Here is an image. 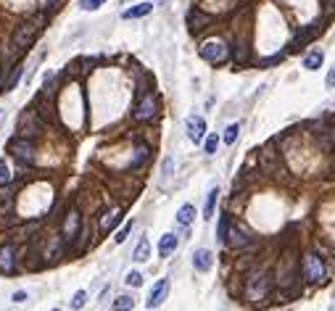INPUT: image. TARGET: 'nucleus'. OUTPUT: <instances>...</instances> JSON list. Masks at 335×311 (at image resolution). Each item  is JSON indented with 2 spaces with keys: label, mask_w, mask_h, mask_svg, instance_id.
<instances>
[{
  "label": "nucleus",
  "mask_w": 335,
  "mask_h": 311,
  "mask_svg": "<svg viewBox=\"0 0 335 311\" xmlns=\"http://www.w3.org/2000/svg\"><path fill=\"white\" fill-rule=\"evenodd\" d=\"M85 301H87V293H85V290H77V293H74V298H71V308H82Z\"/></svg>",
  "instance_id": "c756f323"
},
{
  "label": "nucleus",
  "mask_w": 335,
  "mask_h": 311,
  "mask_svg": "<svg viewBox=\"0 0 335 311\" xmlns=\"http://www.w3.org/2000/svg\"><path fill=\"white\" fill-rule=\"evenodd\" d=\"M177 245H179L177 235H172V232H166V235H161V243H159V253L166 258V256H172V253L177 251Z\"/></svg>",
  "instance_id": "4468645a"
},
{
  "label": "nucleus",
  "mask_w": 335,
  "mask_h": 311,
  "mask_svg": "<svg viewBox=\"0 0 335 311\" xmlns=\"http://www.w3.org/2000/svg\"><path fill=\"white\" fill-rule=\"evenodd\" d=\"M45 6H48V8H53V6H56V0H45Z\"/></svg>",
  "instance_id": "72a5a7b5"
},
{
  "label": "nucleus",
  "mask_w": 335,
  "mask_h": 311,
  "mask_svg": "<svg viewBox=\"0 0 335 311\" xmlns=\"http://www.w3.org/2000/svg\"><path fill=\"white\" fill-rule=\"evenodd\" d=\"M248 243H251V240H248L246 235H240L238 229H233V240H230V245H233V248H243V245H248Z\"/></svg>",
  "instance_id": "bb28decb"
},
{
  "label": "nucleus",
  "mask_w": 335,
  "mask_h": 311,
  "mask_svg": "<svg viewBox=\"0 0 335 311\" xmlns=\"http://www.w3.org/2000/svg\"><path fill=\"white\" fill-rule=\"evenodd\" d=\"M3 119H6V111L0 108V127H3Z\"/></svg>",
  "instance_id": "473e14b6"
},
{
  "label": "nucleus",
  "mask_w": 335,
  "mask_h": 311,
  "mask_svg": "<svg viewBox=\"0 0 335 311\" xmlns=\"http://www.w3.org/2000/svg\"><path fill=\"white\" fill-rule=\"evenodd\" d=\"M121 219V209H109L100 214V222H98V232L100 235H109V229H114Z\"/></svg>",
  "instance_id": "9d476101"
},
{
  "label": "nucleus",
  "mask_w": 335,
  "mask_h": 311,
  "mask_svg": "<svg viewBox=\"0 0 335 311\" xmlns=\"http://www.w3.org/2000/svg\"><path fill=\"white\" fill-rule=\"evenodd\" d=\"M201 58H206L209 64H224L230 58V48L222 40H206L201 45Z\"/></svg>",
  "instance_id": "39448f33"
},
{
  "label": "nucleus",
  "mask_w": 335,
  "mask_h": 311,
  "mask_svg": "<svg viewBox=\"0 0 335 311\" xmlns=\"http://www.w3.org/2000/svg\"><path fill=\"white\" fill-rule=\"evenodd\" d=\"M322 61H325L322 50H312L309 56H303V69H309V71H317L319 66H322Z\"/></svg>",
  "instance_id": "f3484780"
},
{
  "label": "nucleus",
  "mask_w": 335,
  "mask_h": 311,
  "mask_svg": "<svg viewBox=\"0 0 335 311\" xmlns=\"http://www.w3.org/2000/svg\"><path fill=\"white\" fill-rule=\"evenodd\" d=\"M29 298V295L24 293V290H16V293H13V303H24Z\"/></svg>",
  "instance_id": "7c9ffc66"
},
{
  "label": "nucleus",
  "mask_w": 335,
  "mask_h": 311,
  "mask_svg": "<svg viewBox=\"0 0 335 311\" xmlns=\"http://www.w3.org/2000/svg\"><path fill=\"white\" fill-rule=\"evenodd\" d=\"M325 82H327V87H335V66L327 71V80H325Z\"/></svg>",
  "instance_id": "2f4dec72"
},
{
  "label": "nucleus",
  "mask_w": 335,
  "mask_h": 311,
  "mask_svg": "<svg viewBox=\"0 0 335 311\" xmlns=\"http://www.w3.org/2000/svg\"><path fill=\"white\" fill-rule=\"evenodd\" d=\"M148 153H150V148H148L145 143H140V145H138V150H135V159H132V161H130V166H127L130 172H135V169H140V166L148 161Z\"/></svg>",
  "instance_id": "dca6fc26"
},
{
  "label": "nucleus",
  "mask_w": 335,
  "mask_h": 311,
  "mask_svg": "<svg viewBox=\"0 0 335 311\" xmlns=\"http://www.w3.org/2000/svg\"><path fill=\"white\" fill-rule=\"evenodd\" d=\"M217 198H219V188H211V190H209V195H206V206H203V216H206V219H211V216H214Z\"/></svg>",
  "instance_id": "a211bd4d"
},
{
  "label": "nucleus",
  "mask_w": 335,
  "mask_h": 311,
  "mask_svg": "<svg viewBox=\"0 0 335 311\" xmlns=\"http://www.w3.org/2000/svg\"><path fill=\"white\" fill-rule=\"evenodd\" d=\"M13 269H16V264H13V245L6 243V245H0V272L13 274Z\"/></svg>",
  "instance_id": "f8f14e48"
},
{
  "label": "nucleus",
  "mask_w": 335,
  "mask_h": 311,
  "mask_svg": "<svg viewBox=\"0 0 335 311\" xmlns=\"http://www.w3.org/2000/svg\"><path fill=\"white\" fill-rule=\"evenodd\" d=\"M130 232H132V222H130V224H124V227H121V229L116 232V238H114V243H116V245H121V243H124V240H127V235H130Z\"/></svg>",
  "instance_id": "c85d7f7f"
},
{
  "label": "nucleus",
  "mask_w": 335,
  "mask_h": 311,
  "mask_svg": "<svg viewBox=\"0 0 335 311\" xmlns=\"http://www.w3.org/2000/svg\"><path fill=\"white\" fill-rule=\"evenodd\" d=\"M80 227H82V216H80L77 209H71V211L66 214V219H64V227H61V232H64V238L71 243L74 238L80 235Z\"/></svg>",
  "instance_id": "6e6552de"
},
{
  "label": "nucleus",
  "mask_w": 335,
  "mask_h": 311,
  "mask_svg": "<svg viewBox=\"0 0 335 311\" xmlns=\"http://www.w3.org/2000/svg\"><path fill=\"white\" fill-rule=\"evenodd\" d=\"M148 253H150V245H148V238H140V243H138V248H135V253H132V258H135V261H148Z\"/></svg>",
  "instance_id": "aec40b11"
},
{
  "label": "nucleus",
  "mask_w": 335,
  "mask_h": 311,
  "mask_svg": "<svg viewBox=\"0 0 335 311\" xmlns=\"http://www.w3.org/2000/svg\"><path fill=\"white\" fill-rule=\"evenodd\" d=\"M193 267H195V272H209L214 267V253H211L209 248H198L193 253Z\"/></svg>",
  "instance_id": "9b49d317"
},
{
  "label": "nucleus",
  "mask_w": 335,
  "mask_h": 311,
  "mask_svg": "<svg viewBox=\"0 0 335 311\" xmlns=\"http://www.w3.org/2000/svg\"><path fill=\"white\" fill-rule=\"evenodd\" d=\"M132 306H135V301L130 298V295H119L111 308H114V311H132Z\"/></svg>",
  "instance_id": "4be33fe9"
},
{
  "label": "nucleus",
  "mask_w": 335,
  "mask_h": 311,
  "mask_svg": "<svg viewBox=\"0 0 335 311\" xmlns=\"http://www.w3.org/2000/svg\"><path fill=\"white\" fill-rule=\"evenodd\" d=\"M195 219V206H190V203H185L179 211H177V222L182 224V227H188L190 222Z\"/></svg>",
  "instance_id": "6ab92c4d"
},
{
  "label": "nucleus",
  "mask_w": 335,
  "mask_h": 311,
  "mask_svg": "<svg viewBox=\"0 0 335 311\" xmlns=\"http://www.w3.org/2000/svg\"><path fill=\"white\" fill-rule=\"evenodd\" d=\"M21 71H24V66H21V64L11 66V69H8V80H3V82H0V90H3V92H8V90H13V87H16V82H19Z\"/></svg>",
  "instance_id": "2eb2a0df"
},
{
  "label": "nucleus",
  "mask_w": 335,
  "mask_h": 311,
  "mask_svg": "<svg viewBox=\"0 0 335 311\" xmlns=\"http://www.w3.org/2000/svg\"><path fill=\"white\" fill-rule=\"evenodd\" d=\"M37 24H32V21H24V24H19L16 27V32H13V40H11V48H13V53H21V50H27L29 45L35 42V35H37Z\"/></svg>",
  "instance_id": "20e7f679"
},
{
  "label": "nucleus",
  "mask_w": 335,
  "mask_h": 311,
  "mask_svg": "<svg viewBox=\"0 0 335 311\" xmlns=\"http://www.w3.org/2000/svg\"><path fill=\"white\" fill-rule=\"evenodd\" d=\"M153 11V3H148V0H143V3H138V6H132V8H127L124 13H121V19H143V16H148V13Z\"/></svg>",
  "instance_id": "ddd939ff"
},
{
  "label": "nucleus",
  "mask_w": 335,
  "mask_h": 311,
  "mask_svg": "<svg viewBox=\"0 0 335 311\" xmlns=\"http://www.w3.org/2000/svg\"><path fill=\"white\" fill-rule=\"evenodd\" d=\"M301 274H303V279L306 282H325V274H327V269H325V261L319 258L317 253H306L303 256V264H301Z\"/></svg>",
  "instance_id": "f03ea898"
},
{
  "label": "nucleus",
  "mask_w": 335,
  "mask_h": 311,
  "mask_svg": "<svg viewBox=\"0 0 335 311\" xmlns=\"http://www.w3.org/2000/svg\"><path fill=\"white\" fill-rule=\"evenodd\" d=\"M124 282H127L130 288H140V285H143V274H140V272H127Z\"/></svg>",
  "instance_id": "a878e982"
},
{
  "label": "nucleus",
  "mask_w": 335,
  "mask_h": 311,
  "mask_svg": "<svg viewBox=\"0 0 335 311\" xmlns=\"http://www.w3.org/2000/svg\"><path fill=\"white\" fill-rule=\"evenodd\" d=\"M269 274L262 269V272H253L248 277V282H246V295H248V301L253 303H262L267 298V293H269Z\"/></svg>",
  "instance_id": "f257e3e1"
},
{
  "label": "nucleus",
  "mask_w": 335,
  "mask_h": 311,
  "mask_svg": "<svg viewBox=\"0 0 335 311\" xmlns=\"http://www.w3.org/2000/svg\"><path fill=\"white\" fill-rule=\"evenodd\" d=\"M8 150L16 156L19 161H27V164H32V161H35V143H32V140H27L24 135L13 137L11 143H8Z\"/></svg>",
  "instance_id": "423d86ee"
},
{
  "label": "nucleus",
  "mask_w": 335,
  "mask_h": 311,
  "mask_svg": "<svg viewBox=\"0 0 335 311\" xmlns=\"http://www.w3.org/2000/svg\"><path fill=\"white\" fill-rule=\"evenodd\" d=\"M217 148H219V137H217V135H209V137H206V148H203L206 156H214Z\"/></svg>",
  "instance_id": "393cba45"
},
{
  "label": "nucleus",
  "mask_w": 335,
  "mask_h": 311,
  "mask_svg": "<svg viewBox=\"0 0 335 311\" xmlns=\"http://www.w3.org/2000/svg\"><path fill=\"white\" fill-rule=\"evenodd\" d=\"M227 232H230V214H222L219 216V229H217V238L219 240H227Z\"/></svg>",
  "instance_id": "412c9836"
},
{
  "label": "nucleus",
  "mask_w": 335,
  "mask_h": 311,
  "mask_svg": "<svg viewBox=\"0 0 335 311\" xmlns=\"http://www.w3.org/2000/svg\"><path fill=\"white\" fill-rule=\"evenodd\" d=\"M185 129H188V137L193 140V143H201L203 135H206V119H203V116H195V114L188 116Z\"/></svg>",
  "instance_id": "1a4fd4ad"
},
{
  "label": "nucleus",
  "mask_w": 335,
  "mask_h": 311,
  "mask_svg": "<svg viewBox=\"0 0 335 311\" xmlns=\"http://www.w3.org/2000/svg\"><path fill=\"white\" fill-rule=\"evenodd\" d=\"M106 0H80V8L82 11H98Z\"/></svg>",
  "instance_id": "cd10ccee"
},
{
  "label": "nucleus",
  "mask_w": 335,
  "mask_h": 311,
  "mask_svg": "<svg viewBox=\"0 0 335 311\" xmlns=\"http://www.w3.org/2000/svg\"><path fill=\"white\" fill-rule=\"evenodd\" d=\"M156 95L153 92H143L140 95V100L135 103V108H132V119L135 121H140V124H148V121H153L156 119Z\"/></svg>",
  "instance_id": "7ed1b4c3"
},
{
  "label": "nucleus",
  "mask_w": 335,
  "mask_h": 311,
  "mask_svg": "<svg viewBox=\"0 0 335 311\" xmlns=\"http://www.w3.org/2000/svg\"><path fill=\"white\" fill-rule=\"evenodd\" d=\"M11 182V166L6 164V159H0V188H6Z\"/></svg>",
  "instance_id": "b1692460"
},
{
  "label": "nucleus",
  "mask_w": 335,
  "mask_h": 311,
  "mask_svg": "<svg viewBox=\"0 0 335 311\" xmlns=\"http://www.w3.org/2000/svg\"><path fill=\"white\" fill-rule=\"evenodd\" d=\"M238 135H240V124H230V127L224 129V137H222V140H224L227 145H233L235 140H238Z\"/></svg>",
  "instance_id": "5701e85b"
},
{
  "label": "nucleus",
  "mask_w": 335,
  "mask_h": 311,
  "mask_svg": "<svg viewBox=\"0 0 335 311\" xmlns=\"http://www.w3.org/2000/svg\"><path fill=\"white\" fill-rule=\"evenodd\" d=\"M53 311H61V308H53Z\"/></svg>",
  "instance_id": "f704fd0d"
},
{
  "label": "nucleus",
  "mask_w": 335,
  "mask_h": 311,
  "mask_svg": "<svg viewBox=\"0 0 335 311\" xmlns=\"http://www.w3.org/2000/svg\"><path fill=\"white\" fill-rule=\"evenodd\" d=\"M166 295H169V279H159V282L150 288L145 306H148V308H159V306L166 301Z\"/></svg>",
  "instance_id": "0eeeda50"
}]
</instances>
